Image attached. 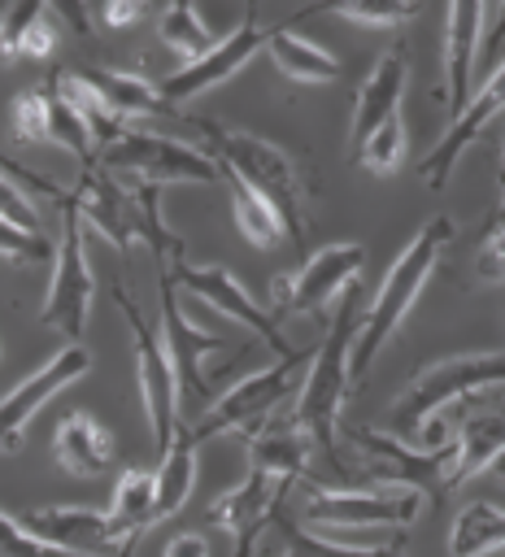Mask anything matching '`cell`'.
<instances>
[{
  "instance_id": "41",
  "label": "cell",
  "mask_w": 505,
  "mask_h": 557,
  "mask_svg": "<svg viewBox=\"0 0 505 557\" xmlns=\"http://www.w3.org/2000/svg\"><path fill=\"white\" fill-rule=\"evenodd\" d=\"M100 17H104L109 26H131V22L144 17V4H135V0H109V4L100 9Z\"/></svg>"
},
{
  "instance_id": "36",
  "label": "cell",
  "mask_w": 505,
  "mask_h": 557,
  "mask_svg": "<svg viewBox=\"0 0 505 557\" xmlns=\"http://www.w3.org/2000/svg\"><path fill=\"white\" fill-rule=\"evenodd\" d=\"M39 9H44V0H30V4H9V9L0 13V57H4V61L22 57L26 30H30V22L39 17Z\"/></svg>"
},
{
  "instance_id": "46",
  "label": "cell",
  "mask_w": 505,
  "mask_h": 557,
  "mask_svg": "<svg viewBox=\"0 0 505 557\" xmlns=\"http://www.w3.org/2000/svg\"><path fill=\"white\" fill-rule=\"evenodd\" d=\"M492 470H496V474L505 479V457H496V466H492Z\"/></svg>"
},
{
  "instance_id": "26",
  "label": "cell",
  "mask_w": 505,
  "mask_h": 557,
  "mask_svg": "<svg viewBox=\"0 0 505 557\" xmlns=\"http://www.w3.org/2000/svg\"><path fill=\"white\" fill-rule=\"evenodd\" d=\"M266 52H270V61H274L287 78H296V83H331V78H340V61H335L322 44H313V39H305V35H292L287 26L270 30Z\"/></svg>"
},
{
  "instance_id": "44",
  "label": "cell",
  "mask_w": 505,
  "mask_h": 557,
  "mask_svg": "<svg viewBox=\"0 0 505 557\" xmlns=\"http://www.w3.org/2000/svg\"><path fill=\"white\" fill-rule=\"evenodd\" d=\"M257 535H261V531H248V535H239V540H235V557H253V548H257Z\"/></svg>"
},
{
  "instance_id": "35",
  "label": "cell",
  "mask_w": 505,
  "mask_h": 557,
  "mask_svg": "<svg viewBox=\"0 0 505 557\" xmlns=\"http://www.w3.org/2000/svg\"><path fill=\"white\" fill-rule=\"evenodd\" d=\"M340 17L348 22H366V26H396V22H409L418 13V4H405V0H348V4H335Z\"/></svg>"
},
{
  "instance_id": "21",
  "label": "cell",
  "mask_w": 505,
  "mask_h": 557,
  "mask_svg": "<svg viewBox=\"0 0 505 557\" xmlns=\"http://www.w3.org/2000/svg\"><path fill=\"white\" fill-rule=\"evenodd\" d=\"M405 74H409V65H405V48H401V44H396V48H387V52L374 61V70H370V78L361 83L357 104H353V131H348L353 157L361 152V144H366V139H370L387 117H396V113H401Z\"/></svg>"
},
{
  "instance_id": "3",
  "label": "cell",
  "mask_w": 505,
  "mask_h": 557,
  "mask_svg": "<svg viewBox=\"0 0 505 557\" xmlns=\"http://www.w3.org/2000/svg\"><path fill=\"white\" fill-rule=\"evenodd\" d=\"M448 239H453V222H448L444 213H435V218L422 222V231H418V235L401 248V257L392 261V270H387L383 283H379V296L370 300V309H366V318H361V326H357V339H353V357H348L353 383L374 366L379 348H383V344L396 335V326L409 318V309H414L422 283L431 278V270L440 265V252L448 248Z\"/></svg>"
},
{
  "instance_id": "19",
  "label": "cell",
  "mask_w": 505,
  "mask_h": 557,
  "mask_svg": "<svg viewBox=\"0 0 505 557\" xmlns=\"http://www.w3.org/2000/svg\"><path fill=\"white\" fill-rule=\"evenodd\" d=\"M22 527L39 544H48L57 557H100V553H113L122 544L109 513H96V509H83V505L35 509V513L22 518Z\"/></svg>"
},
{
  "instance_id": "42",
  "label": "cell",
  "mask_w": 505,
  "mask_h": 557,
  "mask_svg": "<svg viewBox=\"0 0 505 557\" xmlns=\"http://www.w3.org/2000/svg\"><path fill=\"white\" fill-rule=\"evenodd\" d=\"M161 557H209V540L205 535H192V531L187 535H174Z\"/></svg>"
},
{
  "instance_id": "33",
  "label": "cell",
  "mask_w": 505,
  "mask_h": 557,
  "mask_svg": "<svg viewBox=\"0 0 505 557\" xmlns=\"http://www.w3.org/2000/svg\"><path fill=\"white\" fill-rule=\"evenodd\" d=\"M279 527H283V557H405L401 548H348V544L322 540L313 531H300L287 518H279Z\"/></svg>"
},
{
  "instance_id": "13",
  "label": "cell",
  "mask_w": 505,
  "mask_h": 557,
  "mask_svg": "<svg viewBox=\"0 0 505 557\" xmlns=\"http://www.w3.org/2000/svg\"><path fill=\"white\" fill-rule=\"evenodd\" d=\"M13 135L17 144H61L83 161V170L96 161V135L83 122V113L61 100L57 83L30 87L13 100Z\"/></svg>"
},
{
  "instance_id": "11",
  "label": "cell",
  "mask_w": 505,
  "mask_h": 557,
  "mask_svg": "<svg viewBox=\"0 0 505 557\" xmlns=\"http://www.w3.org/2000/svg\"><path fill=\"white\" fill-rule=\"evenodd\" d=\"M161 348H165L174 379H178V409L200 422L213 405L205 392V357L222 352V339L183 318L178 296H174V278H161Z\"/></svg>"
},
{
  "instance_id": "20",
  "label": "cell",
  "mask_w": 505,
  "mask_h": 557,
  "mask_svg": "<svg viewBox=\"0 0 505 557\" xmlns=\"http://www.w3.org/2000/svg\"><path fill=\"white\" fill-rule=\"evenodd\" d=\"M505 109V61L475 87V100L466 104V113L457 117V122H448V131H444V139L427 152V161H422V178H427V187H444L448 183V174H453V165H457V157L466 152V144H475L479 139V131L496 117Z\"/></svg>"
},
{
  "instance_id": "27",
  "label": "cell",
  "mask_w": 505,
  "mask_h": 557,
  "mask_svg": "<svg viewBox=\"0 0 505 557\" xmlns=\"http://www.w3.org/2000/svg\"><path fill=\"white\" fill-rule=\"evenodd\" d=\"M192 487H196V435L192 426H183L157 466V522L174 518L187 505Z\"/></svg>"
},
{
  "instance_id": "38",
  "label": "cell",
  "mask_w": 505,
  "mask_h": 557,
  "mask_svg": "<svg viewBox=\"0 0 505 557\" xmlns=\"http://www.w3.org/2000/svg\"><path fill=\"white\" fill-rule=\"evenodd\" d=\"M0 557H57V553L48 544H39L22 527V518H13V513L0 509Z\"/></svg>"
},
{
  "instance_id": "28",
  "label": "cell",
  "mask_w": 505,
  "mask_h": 557,
  "mask_svg": "<svg viewBox=\"0 0 505 557\" xmlns=\"http://www.w3.org/2000/svg\"><path fill=\"white\" fill-rule=\"evenodd\" d=\"M109 522L122 540L135 535V531H148L157 522V470H126L118 479Z\"/></svg>"
},
{
  "instance_id": "9",
  "label": "cell",
  "mask_w": 505,
  "mask_h": 557,
  "mask_svg": "<svg viewBox=\"0 0 505 557\" xmlns=\"http://www.w3.org/2000/svg\"><path fill=\"white\" fill-rule=\"evenodd\" d=\"M118 309L126 313V326H131V339H135V370H139V396H144L152 448H157V457H165V448L183 431L178 426V418H183V409H178V379H174V366H170L161 339L152 335L144 313L126 300V292H118Z\"/></svg>"
},
{
  "instance_id": "39",
  "label": "cell",
  "mask_w": 505,
  "mask_h": 557,
  "mask_svg": "<svg viewBox=\"0 0 505 557\" xmlns=\"http://www.w3.org/2000/svg\"><path fill=\"white\" fill-rule=\"evenodd\" d=\"M0 218L13 222V226H22V231H30V235H39V209H35L30 196H26L17 183H9L4 174H0Z\"/></svg>"
},
{
  "instance_id": "8",
  "label": "cell",
  "mask_w": 505,
  "mask_h": 557,
  "mask_svg": "<svg viewBox=\"0 0 505 557\" xmlns=\"http://www.w3.org/2000/svg\"><path fill=\"white\" fill-rule=\"evenodd\" d=\"M96 165H104L113 174H131V178L157 183V187H165V183H213L222 174L209 152L187 148L183 139L135 131V126H126L118 139H109L96 152Z\"/></svg>"
},
{
  "instance_id": "6",
  "label": "cell",
  "mask_w": 505,
  "mask_h": 557,
  "mask_svg": "<svg viewBox=\"0 0 505 557\" xmlns=\"http://www.w3.org/2000/svg\"><path fill=\"white\" fill-rule=\"evenodd\" d=\"M348 440L370 457V470L379 479H387L392 487H414L422 496L444 500L457 487V470H461V440L448 435L435 448H409V440L392 435V431H370V426H353Z\"/></svg>"
},
{
  "instance_id": "24",
  "label": "cell",
  "mask_w": 505,
  "mask_h": 557,
  "mask_svg": "<svg viewBox=\"0 0 505 557\" xmlns=\"http://www.w3.org/2000/svg\"><path fill=\"white\" fill-rule=\"evenodd\" d=\"M309 453L313 444L296 431V422H283V426H257L248 435V466L253 470H266L283 483L300 479L309 470Z\"/></svg>"
},
{
  "instance_id": "15",
  "label": "cell",
  "mask_w": 505,
  "mask_h": 557,
  "mask_svg": "<svg viewBox=\"0 0 505 557\" xmlns=\"http://www.w3.org/2000/svg\"><path fill=\"white\" fill-rule=\"evenodd\" d=\"M87 370H91L87 348H83V344H65V348H57L35 374H26L22 383H13V387L0 396V453L17 448V440H22V431L30 426V418H35L61 387H70L74 379H83Z\"/></svg>"
},
{
  "instance_id": "14",
  "label": "cell",
  "mask_w": 505,
  "mask_h": 557,
  "mask_svg": "<svg viewBox=\"0 0 505 557\" xmlns=\"http://www.w3.org/2000/svg\"><path fill=\"white\" fill-rule=\"evenodd\" d=\"M361 265H366L361 244L318 248L296 274H279L274 278V300L287 313H318V309H327L335 296H344L357 283V270Z\"/></svg>"
},
{
  "instance_id": "32",
  "label": "cell",
  "mask_w": 505,
  "mask_h": 557,
  "mask_svg": "<svg viewBox=\"0 0 505 557\" xmlns=\"http://www.w3.org/2000/svg\"><path fill=\"white\" fill-rule=\"evenodd\" d=\"M161 44H165L174 57H183V65H192V61H200L218 39H213L209 26L200 22V13L178 0V4H170V9L161 13Z\"/></svg>"
},
{
  "instance_id": "40",
  "label": "cell",
  "mask_w": 505,
  "mask_h": 557,
  "mask_svg": "<svg viewBox=\"0 0 505 557\" xmlns=\"http://www.w3.org/2000/svg\"><path fill=\"white\" fill-rule=\"evenodd\" d=\"M479 278L505 283V231L488 235V244H483V252H479Z\"/></svg>"
},
{
  "instance_id": "18",
  "label": "cell",
  "mask_w": 505,
  "mask_h": 557,
  "mask_svg": "<svg viewBox=\"0 0 505 557\" xmlns=\"http://www.w3.org/2000/svg\"><path fill=\"white\" fill-rule=\"evenodd\" d=\"M266 39H270V30H261V26H257V13L248 9V13H244V22H239L226 39H218L200 61L183 65L178 74H170V78L161 83L165 104L192 100V96H200V91H209V87L226 83L235 70H244V65L253 61V52H257V48H266Z\"/></svg>"
},
{
  "instance_id": "7",
  "label": "cell",
  "mask_w": 505,
  "mask_h": 557,
  "mask_svg": "<svg viewBox=\"0 0 505 557\" xmlns=\"http://www.w3.org/2000/svg\"><path fill=\"white\" fill-rule=\"evenodd\" d=\"M91 300H96V274H91L87 252H83V218L65 191L61 239H57V257H52V283H48L44 305H39V322L61 331L70 344H78L87 331V318H91Z\"/></svg>"
},
{
  "instance_id": "22",
  "label": "cell",
  "mask_w": 505,
  "mask_h": 557,
  "mask_svg": "<svg viewBox=\"0 0 505 557\" xmlns=\"http://www.w3.org/2000/svg\"><path fill=\"white\" fill-rule=\"evenodd\" d=\"M283 492H287V483H283V479H274V474H266V470H253V466H248V479H244L239 487L222 492V496L209 505L205 522H209V527H218V531H231V535L239 540V535H248V531H261V522L279 513Z\"/></svg>"
},
{
  "instance_id": "29",
  "label": "cell",
  "mask_w": 505,
  "mask_h": 557,
  "mask_svg": "<svg viewBox=\"0 0 505 557\" xmlns=\"http://www.w3.org/2000/svg\"><path fill=\"white\" fill-rule=\"evenodd\" d=\"M492 548H505V509L492 500H475L453 518L448 553L453 557H488Z\"/></svg>"
},
{
  "instance_id": "47",
  "label": "cell",
  "mask_w": 505,
  "mask_h": 557,
  "mask_svg": "<svg viewBox=\"0 0 505 557\" xmlns=\"http://www.w3.org/2000/svg\"><path fill=\"white\" fill-rule=\"evenodd\" d=\"M501 191H505V152H501Z\"/></svg>"
},
{
  "instance_id": "45",
  "label": "cell",
  "mask_w": 505,
  "mask_h": 557,
  "mask_svg": "<svg viewBox=\"0 0 505 557\" xmlns=\"http://www.w3.org/2000/svg\"><path fill=\"white\" fill-rule=\"evenodd\" d=\"M496 231H505V191H501V205H496V213L488 222V235H496Z\"/></svg>"
},
{
  "instance_id": "4",
  "label": "cell",
  "mask_w": 505,
  "mask_h": 557,
  "mask_svg": "<svg viewBox=\"0 0 505 557\" xmlns=\"http://www.w3.org/2000/svg\"><path fill=\"white\" fill-rule=\"evenodd\" d=\"M205 135H209V157L218 161L222 174L248 183L257 196H266L283 226H287V239L292 244H305V213H300V178H296V165L287 161L283 148H274L270 139L261 135H248V131H231V126H213L205 122Z\"/></svg>"
},
{
  "instance_id": "37",
  "label": "cell",
  "mask_w": 505,
  "mask_h": 557,
  "mask_svg": "<svg viewBox=\"0 0 505 557\" xmlns=\"http://www.w3.org/2000/svg\"><path fill=\"white\" fill-rule=\"evenodd\" d=\"M0 257H9L17 265H35V261L48 257V239L44 235H30V231H22V226H13V222L0 218Z\"/></svg>"
},
{
  "instance_id": "16",
  "label": "cell",
  "mask_w": 505,
  "mask_h": 557,
  "mask_svg": "<svg viewBox=\"0 0 505 557\" xmlns=\"http://www.w3.org/2000/svg\"><path fill=\"white\" fill-rule=\"evenodd\" d=\"M174 283H183L196 300H205V305H213L222 318H235L239 326H248L257 339H266L279 357H292L296 348L279 335V322L270 318V313H261V305L244 292V283L226 270V265H192L187 257H178L174 261Z\"/></svg>"
},
{
  "instance_id": "17",
  "label": "cell",
  "mask_w": 505,
  "mask_h": 557,
  "mask_svg": "<svg viewBox=\"0 0 505 557\" xmlns=\"http://www.w3.org/2000/svg\"><path fill=\"white\" fill-rule=\"evenodd\" d=\"M483 4L457 0L444 9V104H448V122H457L466 113V104L475 100V74H479V39H483Z\"/></svg>"
},
{
  "instance_id": "2",
  "label": "cell",
  "mask_w": 505,
  "mask_h": 557,
  "mask_svg": "<svg viewBox=\"0 0 505 557\" xmlns=\"http://www.w3.org/2000/svg\"><path fill=\"white\" fill-rule=\"evenodd\" d=\"M361 287L353 283L344 296H340V309L331 318V331L327 339L318 344L309 370H305V383H300V396H296V431L340 470V409H344V396H348V383H353V370H348V357H353V339H357V326H361Z\"/></svg>"
},
{
  "instance_id": "34",
  "label": "cell",
  "mask_w": 505,
  "mask_h": 557,
  "mask_svg": "<svg viewBox=\"0 0 505 557\" xmlns=\"http://www.w3.org/2000/svg\"><path fill=\"white\" fill-rule=\"evenodd\" d=\"M401 157H405V122H401V113H396V117H387V122L361 144L357 161H361L366 170H374V174H392V170L401 165Z\"/></svg>"
},
{
  "instance_id": "1",
  "label": "cell",
  "mask_w": 505,
  "mask_h": 557,
  "mask_svg": "<svg viewBox=\"0 0 505 557\" xmlns=\"http://www.w3.org/2000/svg\"><path fill=\"white\" fill-rule=\"evenodd\" d=\"M78 218L104 235L113 248H152L161 261H178L183 257V239L165 226L161 218V187L131 178V174H113L104 165H87L78 187L70 191Z\"/></svg>"
},
{
  "instance_id": "10",
  "label": "cell",
  "mask_w": 505,
  "mask_h": 557,
  "mask_svg": "<svg viewBox=\"0 0 505 557\" xmlns=\"http://www.w3.org/2000/svg\"><path fill=\"white\" fill-rule=\"evenodd\" d=\"M300 370H305V352H292V357H279L274 366L239 379L235 387H226L209 405V413L192 426V435L196 440H213V435H226V431H248L253 435L261 426V418H270V409L292 392Z\"/></svg>"
},
{
  "instance_id": "43",
  "label": "cell",
  "mask_w": 505,
  "mask_h": 557,
  "mask_svg": "<svg viewBox=\"0 0 505 557\" xmlns=\"http://www.w3.org/2000/svg\"><path fill=\"white\" fill-rule=\"evenodd\" d=\"M139 540H144V531H135V535H126L109 557H135V548H139Z\"/></svg>"
},
{
  "instance_id": "30",
  "label": "cell",
  "mask_w": 505,
  "mask_h": 557,
  "mask_svg": "<svg viewBox=\"0 0 505 557\" xmlns=\"http://www.w3.org/2000/svg\"><path fill=\"white\" fill-rule=\"evenodd\" d=\"M222 178H226V187H231V213H235V231H239L248 244L270 248V244H279V239H287V226H283L279 209H274L266 196H257L248 183H239V178H231V174H222Z\"/></svg>"
},
{
  "instance_id": "5",
  "label": "cell",
  "mask_w": 505,
  "mask_h": 557,
  "mask_svg": "<svg viewBox=\"0 0 505 557\" xmlns=\"http://www.w3.org/2000/svg\"><path fill=\"white\" fill-rule=\"evenodd\" d=\"M488 387H505V352H461V357H444L427 370H418L409 379V387L401 392V400L392 405V435L405 440L409 435H422L435 426V418L457 405V400H470L475 392H488Z\"/></svg>"
},
{
  "instance_id": "12",
  "label": "cell",
  "mask_w": 505,
  "mask_h": 557,
  "mask_svg": "<svg viewBox=\"0 0 505 557\" xmlns=\"http://www.w3.org/2000/svg\"><path fill=\"white\" fill-rule=\"evenodd\" d=\"M422 509L414 487H313L305 496V518L318 527H409Z\"/></svg>"
},
{
  "instance_id": "31",
  "label": "cell",
  "mask_w": 505,
  "mask_h": 557,
  "mask_svg": "<svg viewBox=\"0 0 505 557\" xmlns=\"http://www.w3.org/2000/svg\"><path fill=\"white\" fill-rule=\"evenodd\" d=\"M457 440H461V470H457V487H461L479 470L496 466V457H505V418H475L457 431Z\"/></svg>"
},
{
  "instance_id": "25",
  "label": "cell",
  "mask_w": 505,
  "mask_h": 557,
  "mask_svg": "<svg viewBox=\"0 0 505 557\" xmlns=\"http://www.w3.org/2000/svg\"><path fill=\"white\" fill-rule=\"evenodd\" d=\"M83 74L96 87V96L109 104V113L126 126H131V117H148V113L165 109L161 87L148 83L144 74H126V70H109V65H96V70H83Z\"/></svg>"
},
{
  "instance_id": "23",
  "label": "cell",
  "mask_w": 505,
  "mask_h": 557,
  "mask_svg": "<svg viewBox=\"0 0 505 557\" xmlns=\"http://www.w3.org/2000/svg\"><path fill=\"white\" fill-rule=\"evenodd\" d=\"M52 448H57V461L78 474V479H96L109 461H113V435L104 431V422H96L91 413L74 409L57 422V435H52Z\"/></svg>"
}]
</instances>
